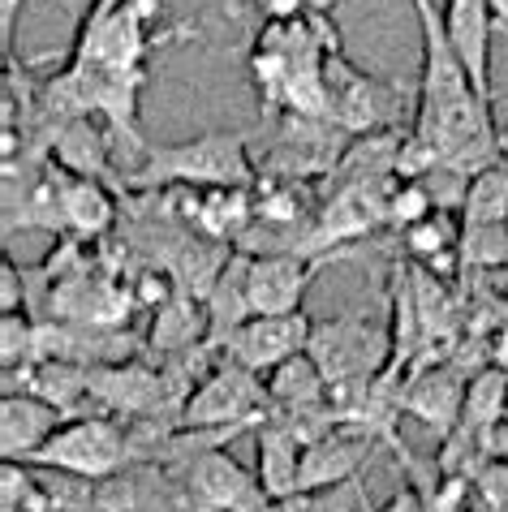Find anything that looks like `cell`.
Segmentation results:
<instances>
[{
	"mask_svg": "<svg viewBox=\"0 0 508 512\" xmlns=\"http://www.w3.org/2000/svg\"><path fill=\"white\" fill-rule=\"evenodd\" d=\"M246 272H250V254L246 250H233L229 267L220 272L216 289L207 293V345L220 349V340L237 332L254 310H250V289H246Z\"/></svg>",
	"mask_w": 508,
	"mask_h": 512,
	"instance_id": "cell-15",
	"label": "cell"
},
{
	"mask_svg": "<svg viewBox=\"0 0 508 512\" xmlns=\"http://www.w3.org/2000/svg\"><path fill=\"white\" fill-rule=\"evenodd\" d=\"M371 512L362 482H345V487H328V491H298L285 495V500H267L259 512Z\"/></svg>",
	"mask_w": 508,
	"mask_h": 512,
	"instance_id": "cell-23",
	"label": "cell"
},
{
	"mask_svg": "<svg viewBox=\"0 0 508 512\" xmlns=\"http://www.w3.org/2000/svg\"><path fill=\"white\" fill-rule=\"evenodd\" d=\"M302 5L310 9V13H328V9H336L341 0H302Z\"/></svg>",
	"mask_w": 508,
	"mask_h": 512,
	"instance_id": "cell-28",
	"label": "cell"
},
{
	"mask_svg": "<svg viewBox=\"0 0 508 512\" xmlns=\"http://www.w3.org/2000/svg\"><path fill=\"white\" fill-rule=\"evenodd\" d=\"M375 435L358 431V426H336L323 439L302 448V491H328L358 482L362 465L375 457Z\"/></svg>",
	"mask_w": 508,
	"mask_h": 512,
	"instance_id": "cell-10",
	"label": "cell"
},
{
	"mask_svg": "<svg viewBox=\"0 0 508 512\" xmlns=\"http://www.w3.org/2000/svg\"><path fill=\"white\" fill-rule=\"evenodd\" d=\"M65 414L48 405L35 392H9L0 401V457L5 461H31L39 448L56 435Z\"/></svg>",
	"mask_w": 508,
	"mask_h": 512,
	"instance_id": "cell-12",
	"label": "cell"
},
{
	"mask_svg": "<svg viewBox=\"0 0 508 512\" xmlns=\"http://www.w3.org/2000/svg\"><path fill=\"white\" fill-rule=\"evenodd\" d=\"M26 465L65 469V474H82V478H112L125 465H134L130 431H125V422H117V414H100V409L65 418L56 426V435Z\"/></svg>",
	"mask_w": 508,
	"mask_h": 512,
	"instance_id": "cell-2",
	"label": "cell"
},
{
	"mask_svg": "<svg viewBox=\"0 0 508 512\" xmlns=\"http://www.w3.org/2000/svg\"><path fill=\"white\" fill-rule=\"evenodd\" d=\"M267 396L272 405H315V401H328V375L323 366L310 358V353H293L280 366L267 371Z\"/></svg>",
	"mask_w": 508,
	"mask_h": 512,
	"instance_id": "cell-19",
	"label": "cell"
},
{
	"mask_svg": "<svg viewBox=\"0 0 508 512\" xmlns=\"http://www.w3.org/2000/svg\"><path fill=\"white\" fill-rule=\"evenodd\" d=\"M457 216H461V224H504L508 220V160L470 177Z\"/></svg>",
	"mask_w": 508,
	"mask_h": 512,
	"instance_id": "cell-21",
	"label": "cell"
},
{
	"mask_svg": "<svg viewBox=\"0 0 508 512\" xmlns=\"http://www.w3.org/2000/svg\"><path fill=\"white\" fill-rule=\"evenodd\" d=\"M134 186H190V190H246L250 173V151L246 134H199L177 147H147L143 164L134 168Z\"/></svg>",
	"mask_w": 508,
	"mask_h": 512,
	"instance_id": "cell-1",
	"label": "cell"
},
{
	"mask_svg": "<svg viewBox=\"0 0 508 512\" xmlns=\"http://www.w3.org/2000/svg\"><path fill=\"white\" fill-rule=\"evenodd\" d=\"M431 211H440V207H435L427 181L422 177H397V186H392V194H388V224L392 229L405 233L409 224L427 220Z\"/></svg>",
	"mask_w": 508,
	"mask_h": 512,
	"instance_id": "cell-24",
	"label": "cell"
},
{
	"mask_svg": "<svg viewBox=\"0 0 508 512\" xmlns=\"http://www.w3.org/2000/svg\"><path fill=\"white\" fill-rule=\"evenodd\" d=\"M56 198H61V220H65V237H104L117 220V198L108 194L100 177H78L65 173L56 164Z\"/></svg>",
	"mask_w": 508,
	"mask_h": 512,
	"instance_id": "cell-14",
	"label": "cell"
},
{
	"mask_svg": "<svg viewBox=\"0 0 508 512\" xmlns=\"http://www.w3.org/2000/svg\"><path fill=\"white\" fill-rule=\"evenodd\" d=\"M250 435H254V474H259L267 500L298 495L302 491V439L285 422H276L267 409Z\"/></svg>",
	"mask_w": 508,
	"mask_h": 512,
	"instance_id": "cell-13",
	"label": "cell"
},
{
	"mask_svg": "<svg viewBox=\"0 0 508 512\" xmlns=\"http://www.w3.org/2000/svg\"><path fill=\"white\" fill-rule=\"evenodd\" d=\"M177 469H186L190 487L211 512H259L267 504L259 474H250L229 448H207Z\"/></svg>",
	"mask_w": 508,
	"mask_h": 512,
	"instance_id": "cell-8",
	"label": "cell"
},
{
	"mask_svg": "<svg viewBox=\"0 0 508 512\" xmlns=\"http://www.w3.org/2000/svg\"><path fill=\"white\" fill-rule=\"evenodd\" d=\"M147 345L160 353H181V349H194V345H207V306L190 293H177L173 302H164L151 319V336Z\"/></svg>",
	"mask_w": 508,
	"mask_h": 512,
	"instance_id": "cell-18",
	"label": "cell"
},
{
	"mask_svg": "<svg viewBox=\"0 0 508 512\" xmlns=\"http://www.w3.org/2000/svg\"><path fill=\"white\" fill-rule=\"evenodd\" d=\"M134 487H138V508L134 512H211L199 491L190 487L186 469L160 465V461H134Z\"/></svg>",
	"mask_w": 508,
	"mask_h": 512,
	"instance_id": "cell-17",
	"label": "cell"
},
{
	"mask_svg": "<svg viewBox=\"0 0 508 512\" xmlns=\"http://www.w3.org/2000/svg\"><path fill=\"white\" fill-rule=\"evenodd\" d=\"M504 414H508V371L504 366H483L478 375H470V388H465L461 426L491 435L504 422Z\"/></svg>",
	"mask_w": 508,
	"mask_h": 512,
	"instance_id": "cell-20",
	"label": "cell"
},
{
	"mask_svg": "<svg viewBox=\"0 0 508 512\" xmlns=\"http://www.w3.org/2000/svg\"><path fill=\"white\" fill-rule=\"evenodd\" d=\"M306 353L323 366L328 383L366 379V375H379V371L392 366V327H384L371 315H362V310L315 319Z\"/></svg>",
	"mask_w": 508,
	"mask_h": 512,
	"instance_id": "cell-3",
	"label": "cell"
},
{
	"mask_svg": "<svg viewBox=\"0 0 508 512\" xmlns=\"http://www.w3.org/2000/svg\"><path fill=\"white\" fill-rule=\"evenodd\" d=\"M52 164H61L65 173H78V177H100V181H108V173H112V151H108L104 130L91 117H69V121H61V130H56V138H52Z\"/></svg>",
	"mask_w": 508,
	"mask_h": 512,
	"instance_id": "cell-16",
	"label": "cell"
},
{
	"mask_svg": "<svg viewBox=\"0 0 508 512\" xmlns=\"http://www.w3.org/2000/svg\"><path fill=\"white\" fill-rule=\"evenodd\" d=\"M345 254L349 250L319 254V259H306V254H250V272H246L250 310L254 315H289V310H302L315 276L332 259H345Z\"/></svg>",
	"mask_w": 508,
	"mask_h": 512,
	"instance_id": "cell-5",
	"label": "cell"
},
{
	"mask_svg": "<svg viewBox=\"0 0 508 512\" xmlns=\"http://www.w3.org/2000/svg\"><path fill=\"white\" fill-rule=\"evenodd\" d=\"M444 31L453 39L474 91L491 99V35H496L491 0H444Z\"/></svg>",
	"mask_w": 508,
	"mask_h": 512,
	"instance_id": "cell-11",
	"label": "cell"
},
{
	"mask_svg": "<svg viewBox=\"0 0 508 512\" xmlns=\"http://www.w3.org/2000/svg\"><path fill=\"white\" fill-rule=\"evenodd\" d=\"M310 327H315V319H310L306 310H289V315H250L237 332H229L220 340L216 353L267 375L272 366H280L285 358H293V353H302L310 345Z\"/></svg>",
	"mask_w": 508,
	"mask_h": 512,
	"instance_id": "cell-6",
	"label": "cell"
},
{
	"mask_svg": "<svg viewBox=\"0 0 508 512\" xmlns=\"http://www.w3.org/2000/svg\"><path fill=\"white\" fill-rule=\"evenodd\" d=\"M405 414L418 418L422 426H431L435 435H448L461 422L465 409V388H470V371L461 362H414L405 366Z\"/></svg>",
	"mask_w": 508,
	"mask_h": 512,
	"instance_id": "cell-7",
	"label": "cell"
},
{
	"mask_svg": "<svg viewBox=\"0 0 508 512\" xmlns=\"http://www.w3.org/2000/svg\"><path fill=\"white\" fill-rule=\"evenodd\" d=\"M504 155H508V130H504Z\"/></svg>",
	"mask_w": 508,
	"mask_h": 512,
	"instance_id": "cell-29",
	"label": "cell"
},
{
	"mask_svg": "<svg viewBox=\"0 0 508 512\" xmlns=\"http://www.w3.org/2000/svg\"><path fill=\"white\" fill-rule=\"evenodd\" d=\"M461 263L474 272L508 267V220L504 224H461Z\"/></svg>",
	"mask_w": 508,
	"mask_h": 512,
	"instance_id": "cell-22",
	"label": "cell"
},
{
	"mask_svg": "<svg viewBox=\"0 0 508 512\" xmlns=\"http://www.w3.org/2000/svg\"><path fill=\"white\" fill-rule=\"evenodd\" d=\"M371 512H431V508H427V495H422L418 482H414V478H405V487H397L384 504L371 508Z\"/></svg>",
	"mask_w": 508,
	"mask_h": 512,
	"instance_id": "cell-27",
	"label": "cell"
},
{
	"mask_svg": "<svg viewBox=\"0 0 508 512\" xmlns=\"http://www.w3.org/2000/svg\"><path fill=\"white\" fill-rule=\"evenodd\" d=\"M272 405L267 379L242 362L216 353V366L199 379L190 401L181 405V426H259L263 409Z\"/></svg>",
	"mask_w": 508,
	"mask_h": 512,
	"instance_id": "cell-4",
	"label": "cell"
},
{
	"mask_svg": "<svg viewBox=\"0 0 508 512\" xmlns=\"http://www.w3.org/2000/svg\"><path fill=\"white\" fill-rule=\"evenodd\" d=\"M5 310H26V272L9 254L0 259V315Z\"/></svg>",
	"mask_w": 508,
	"mask_h": 512,
	"instance_id": "cell-26",
	"label": "cell"
},
{
	"mask_svg": "<svg viewBox=\"0 0 508 512\" xmlns=\"http://www.w3.org/2000/svg\"><path fill=\"white\" fill-rule=\"evenodd\" d=\"M323 82H328V121L341 130H375L392 117L388 91L375 78H366L362 69H354L341 52L328 56L323 65Z\"/></svg>",
	"mask_w": 508,
	"mask_h": 512,
	"instance_id": "cell-9",
	"label": "cell"
},
{
	"mask_svg": "<svg viewBox=\"0 0 508 512\" xmlns=\"http://www.w3.org/2000/svg\"><path fill=\"white\" fill-rule=\"evenodd\" d=\"M26 362H35V319L26 310H5L0 315V366L18 371Z\"/></svg>",
	"mask_w": 508,
	"mask_h": 512,
	"instance_id": "cell-25",
	"label": "cell"
}]
</instances>
